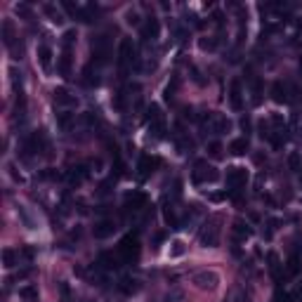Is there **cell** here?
Instances as JSON below:
<instances>
[{
	"mask_svg": "<svg viewBox=\"0 0 302 302\" xmlns=\"http://www.w3.org/2000/svg\"><path fill=\"white\" fill-rule=\"evenodd\" d=\"M300 295H302V286H300Z\"/></svg>",
	"mask_w": 302,
	"mask_h": 302,
	"instance_id": "obj_42",
	"label": "cell"
},
{
	"mask_svg": "<svg viewBox=\"0 0 302 302\" xmlns=\"http://www.w3.org/2000/svg\"><path fill=\"white\" fill-rule=\"evenodd\" d=\"M118 290L120 293H125V295H132V293L139 290V281H137L135 276H123V279L118 281Z\"/></svg>",
	"mask_w": 302,
	"mask_h": 302,
	"instance_id": "obj_16",
	"label": "cell"
},
{
	"mask_svg": "<svg viewBox=\"0 0 302 302\" xmlns=\"http://www.w3.org/2000/svg\"><path fill=\"white\" fill-rule=\"evenodd\" d=\"M288 163H290V168H293V170H300V156H298V154H290Z\"/></svg>",
	"mask_w": 302,
	"mask_h": 302,
	"instance_id": "obj_37",
	"label": "cell"
},
{
	"mask_svg": "<svg viewBox=\"0 0 302 302\" xmlns=\"http://www.w3.org/2000/svg\"><path fill=\"white\" fill-rule=\"evenodd\" d=\"M125 19H128V24H130V26H139V14H137V12H128V14H125Z\"/></svg>",
	"mask_w": 302,
	"mask_h": 302,
	"instance_id": "obj_34",
	"label": "cell"
},
{
	"mask_svg": "<svg viewBox=\"0 0 302 302\" xmlns=\"http://www.w3.org/2000/svg\"><path fill=\"white\" fill-rule=\"evenodd\" d=\"M232 232H234L236 241H246V238L253 236V227H250L248 222H243V220H236L234 227H232Z\"/></svg>",
	"mask_w": 302,
	"mask_h": 302,
	"instance_id": "obj_15",
	"label": "cell"
},
{
	"mask_svg": "<svg viewBox=\"0 0 302 302\" xmlns=\"http://www.w3.org/2000/svg\"><path fill=\"white\" fill-rule=\"evenodd\" d=\"M99 267H104L106 272H114V269H118L120 264H123V260L118 257V253H102L99 255Z\"/></svg>",
	"mask_w": 302,
	"mask_h": 302,
	"instance_id": "obj_14",
	"label": "cell"
},
{
	"mask_svg": "<svg viewBox=\"0 0 302 302\" xmlns=\"http://www.w3.org/2000/svg\"><path fill=\"white\" fill-rule=\"evenodd\" d=\"M76 38H78V36H76V28H69L64 33V40H62V43H64V50H71V45L76 43Z\"/></svg>",
	"mask_w": 302,
	"mask_h": 302,
	"instance_id": "obj_30",
	"label": "cell"
},
{
	"mask_svg": "<svg viewBox=\"0 0 302 302\" xmlns=\"http://www.w3.org/2000/svg\"><path fill=\"white\" fill-rule=\"evenodd\" d=\"M229 102H232V109H234V111H241V109H243L241 80H232V85H229Z\"/></svg>",
	"mask_w": 302,
	"mask_h": 302,
	"instance_id": "obj_11",
	"label": "cell"
},
{
	"mask_svg": "<svg viewBox=\"0 0 302 302\" xmlns=\"http://www.w3.org/2000/svg\"><path fill=\"white\" fill-rule=\"evenodd\" d=\"M300 69H302V57H300Z\"/></svg>",
	"mask_w": 302,
	"mask_h": 302,
	"instance_id": "obj_41",
	"label": "cell"
},
{
	"mask_svg": "<svg viewBox=\"0 0 302 302\" xmlns=\"http://www.w3.org/2000/svg\"><path fill=\"white\" fill-rule=\"evenodd\" d=\"M222 215H212L210 220H206L201 234H198V241L203 248H215L220 243V234H222Z\"/></svg>",
	"mask_w": 302,
	"mask_h": 302,
	"instance_id": "obj_1",
	"label": "cell"
},
{
	"mask_svg": "<svg viewBox=\"0 0 302 302\" xmlns=\"http://www.w3.org/2000/svg\"><path fill=\"white\" fill-rule=\"evenodd\" d=\"M52 94H54V104H57V106H76V104H78L76 94H71L66 88H57Z\"/></svg>",
	"mask_w": 302,
	"mask_h": 302,
	"instance_id": "obj_12",
	"label": "cell"
},
{
	"mask_svg": "<svg viewBox=\"0 0 302 302\" xmlns=\"http://www.w3.org/2000/svg\"><path fill=\"white\" fill-rule=\"evenodd\" d=\"M241 128H243L246 132H250V118H243V120H241Z\"/></svg>",
	"mask_w": 302,
	"mask_h": 302,
	"instance_id": "obj_39",
	"label": "cell"
},
{
	"mask_svg": "<svg viewBox=\"0 0 302 302\" xmlns=\"http://www.w3.org/2000/svg\"><path fill=\"white\" fill-rule=\"evenodd\" d=\"M267 262H269V272H272V276H274L276 281H281V262H279V255L276 253H269L267 255Z\"/></svg>",
	"mask_w": 302,
	"mask_h": 302,
	"instance_id": "obj_23",
	"label": "cell"
},
{
	"mask_svg": "<svg viewBox=\"0 0 302 302\" xmlns=\"http://www.w3.org/2000/svg\"><path fill=\"white\" fill-rule=\"evenodd\" d=\"M158 168V158L156 156H149V154H142L139 156V161H137V170H139V177L144 180V177H149L151 172Z\"/></svg>",
	"mask_w": 302,
	"mask_h": 302,
	"instance_id": "obj_9",
	"label": "cell"
},
{
	"mask_svg": "<svg viewBox=\"0 0 302 302\" xmlns=\"http://www.w3.org/2000/svg\"><path fill=\"white\" fill-rule=\"evenodd\" d=\"M170 246H172V248H170V257H180V255H184V250H186V246H184L180 238H177V241H172Z\"/></svg>",
	"mask_w": 302,
	"mask_h": 302,
	"instance_id": "obj_29",
	"label": "cell"
},
{
	"mask_svg": "<svg viewBox=\"0 0 302 302\" xmlns=\"http://www.w3.org/2000/svg\"><path fill=\"white\" fill-rule=\"evenodd\" d=\"M83 76H85V78H83V83H85L88 88H92V85H99V76H97V71L92 73V64H88L85 69H83Z\"/></svg>",
	"mask_w": 302,
	"mask_h": 302,
	"instance_id": "obj_24",
	"label": "cell"
},
{
	"mask_svg": "<svg viewBox=\"0 0 302 302\" xmlns=\"http://www.w3.org/2000/svg\"><path fill=\"white\" fill-rule=\"evenodd\" d=\"M198 45H201V50H215L217 40H206V38H201V40H198Z\"/></svg>",
	"mask_w": 302,
	"mask_h": 302,
	"instance_id": "obj_33",
	"label": "cell"
},
{
	"mask_svg": "<svg viewBox=\"0 0 302 302\" xmlns=\"http://www.w3.org/2000/svg\"><path fill=\"white\" fill-rule=\"evenodd\" d=\"M158 33H161V24H158V19L156 17H149L146 24H144V38L146 40H156Z\"/></svg>",
	"mask_w": 302,
	"mask_h": 302,
	"instance_id": "obj_18",
	"label": "cell"
},
{
	"mask_svg": "<svg viewBox=\"0 0 302 302\" xmlns=\"http://www.w3.org/2000/svg\"><path fill=\"white\" fill-rule=\"evenodd\" d=\"M154 123H163V114H161V106L158 104L149 106V125H154Z\"/></svg>",
	"mask_w": 302,
	"mask_h": 302,
	"instance_id": "obj_27",
	"label": "cell"
},
{
	"mask_svg": "<svg viewBox=\"0 0 302 302\" xmlns=\"http://www.w3.org/2000/svg\"><path fill=\"white\" fill-rule=\"evenodd\" d=\"M116 229H118V227H116V222H114V220H102V222L94 224L92 234H94V238H106V236H111Z\"/></svg>",
	"mask_w": 302,
	"mask_h": 302,
	"instance_id": "obj_13",
	"label": "cell"
},
{
	"mask_svg": "<svg viewBox=\"0 0 302 302\" xmlns=\"http://www.w3.org/2000/svg\"><path fill=\"white\" fill-rule=\"evenodd\" d=\"M59 76L62 78H71V50H64V54L59 57Z\"/></svg>",
	"mask_w": 302,
	"mask_h": 302,
	"instance_id": "obj_19",
	"label": "cell"
},
{
	"mask_svg": "<svg viewBox=\"0 0 302 302\" xmlns=\"http://www.w3.org/2000/svg\"><path fill=\"white\" fill-rule=\"evenodd\" d=\"M274 302H290V295H288V293H281V290H276Z\"/></svg>",
	"mask_w": 302,
	"mask_h": 302,
	"instance_id": "obj_38",
	"label": "cell"
},
{
	"mask_svg": "<svg viewBox=\"0 0 302 302\" xmlns=\"http://www.w3.org/2000/svg\"><path fill=\"white\" fill-rule=\"evenodd\" d=\"M14 26H12V22L10 19H5L2 22V40H5V45L10 47V50H14Z\"/></svg>",
	"mask_w": 302,
	"mask_h": 302,
	"instance_id": "obj_21",
	"label": "cell"
},
{
	"mask_svg": "<svg viewBox=\"0 0 302 302\" xmlns=\"http://www.w3.org/2000/svg\"><path fill=\"white\" fill-rule=\"evenodd\" d=\"M220 180V172L215 165H208L206 161H196V170H194V182L196 184H212Z\"/></svg>",
	"mask_w": 302,
	"mask_h": 302,
	"instance_id": "obj_4",
	"label": "cell"
},
{
	"mask_svg": "<svg viewBox=\"0 0 302 302\" xmlns=\"http://www.w3.org/2000/svg\"><path fill=\"white\" fill-rule=\"evenodd\" d=\"M248 137H238V139H234L232 144H229V151L234 154V156H243V154H248Z\"/></svg>",
	"mask_w": 302,
	"mask_h": 302,
	"instance_id": "obj_20",
	"label": "cell"
},
{
	"mask_svg": "<svg viewBox=\"0 0 302 302\" xmlns=\"http://www.w3.org/2000/svg\"><path fill=\"white\" fill-rule=\"evenodd\" d=\"M144 206H146L144 191H128V194H125V208H128V210H142Z\"/></svg>",
	"mask_w": 302,
	"mask_h": 302,
	"instance_id": "obj_10",
	"label": "cell"
},
{
	"mask_svg": "<svg viewBox=\"0 0 302 302\" xmlns=\"http://www.w3.org/2000/svg\"><path fill=\"white\" fill-rule=\"evenodd\" d=\"M163 238H165V234H156V236H154V243H156V248H158V243H161Z\"/></svg>",
	"mask_w": 302,
	"mask_h": 302,
	"instance_id": "obj_40",
	"label": "cell"
},
{
	"mask_svg": "<svg viewBox=\"0 0 302 302\" xmlns=\"http://www.w3.org/2000/svg\"><path fill=\"white\" fill-rule=\"evenodd\" d=\"M109 38L106 36H97L92 38V64H106L109 62Z\"/></svg>",
	"mask_w": 302,
	"mask_h": 302,
	"instance_id": "obj_6",
	"label": "cell"
},
{
	"mask_svg": "<svg viewBox=\"0 0 302 302\" xmlns=\"http://www.w3.org/2000/svg\"><path fill=\"white\" fill-rule=\"evenodd\" d=\"M43 10H45V14H50V17H52V22H54V24H59V22H62V14L57 12V10H54L52 5H45Z\"/></svg>",
	"mask_w": 302,
	"mask_h": 302,
	"instance_id": "obj_32",
	"label": "cell"
},
{
	"mask_svg": "<svg viewBox=\"0 0 302 302\" xmlns=\"http://www.w3.org/2000/svg\"><path fill=\"white\" fill-rule=\"evenodd\" d=\"M248 182V170L246 168H238V165H232L227 168V186L232 194H238Z\"/></svg>",
	"mask_w": 302,
	"mask_h": 302,
	"instance_id": "obj_3",
	"label": "cell"
},
{
	"mask_svg": "<svg viewBox=\"0 0 302 302\" xmlns=\"http://www.w3.org/2000/svg\"><path fill=\"white\" fill-rule=\"evenodd\" d=\"M272 99H274L276 104H290L295 99V88L290 83L276 80L274 85H272Z\"/></svg>",
	"mask_w": 302,
	"mask_h": 302,
	"instance_id": "obj_7",
	"label": "cell"
},
{
	"mask_svg": "<svg viewBox=\"0 0 302 302\" xmlns=\"http://www.w3.org/2000/svg\"><path fill=\"white\" fill-rule=\"evenodd\" d=\"M19 298L26 302H36L38 300V288L36 286H24V288H19Z\"/></svg>",
	"mask_w": 302,
	"mask_h": 302,
	"instance_id": "obj_25",
	"label": "cell"
},
{
	"mask_svg": "<svg viewBox=\"0 0 302 302\" xmlns=\"http://www.w3.org/2000/svg\"><path fill=\"white\" fill-rule=\"evenodd\" d=\"M168 302H182L184 300V295L180 293V290H172V293H168V298H165Z\"/></svg>",
	"mask_w": 302,
	"mask_h": 302,
	"instance_id": "obj_36",
	"label": "cell"
},
{
	"mask_svg": "<svg viewBox=\"0 0 302 302\" xmlns=\"http://www.w3.org/2000/svg\"><path fill=\"white\" fill-rule=\"evenodd\" d=\"M300 272V255L298 253H293L290 255V260H288V276H295Z\"/></svg>",
	"mask_w": 302,
	"mask_h": 302,
	"instance_id": "obj_28",
	"label": "cell"
},
{
	"mask_svg": "<svg viewBox=\"0 0 302 302\" xmlns=\"http://www.w3.org/2000/svg\"><path fill=\"white\" fill-rule=\"evenodd\" d=\"M191 283L196 286L198 290H215L217 283H220V276L210 272V269H203V272H196L191 276Z\"/></svg>",
	"mask_w": 302,
	"mask_h": 302,
	"instance_id": "obj_5",
	"label": "cell"
},
{
	"mask_svg": "<svg viewBox=\"0 0 302 302\" xmlns=\"http://www.w3.org/2000/svg\"><path fill=\"white\" fill-rule=\"evenodd\" d=\"M38 62L43 71H50V66H52V47L50 45H38Z\"/></svg>",
	"mask_w": 302,
	"mask_h": 302,
	"instance_id": "obj_17",
	"label": "cell"
},
{
	"mask_svg": "<svg viewBox=\"0 0 302 302\" xmlns=\"http://www.w3.org/2000/svg\"><path fill=\"white\" fill-rule=\"evenodd\" d=\"M300 170H302V168H300ZM300 177H302V172H300Z\"/></svg>",
	"mask_w": 302,
	"mask_h": 302,
	"instance_id": "obj_43",
	"label": "cell"
},
{
	"mask_svg": "<svg viewBox=\"0 0 302 302\" xmlns=\"http://www.w3.org/2000/svg\"><path fill=\"white\" fill-rule=\"evenodd\" d=\"M222 151H224V146L220 144V142H210V144H208V156L222 158Z\"/></svg>",
	"mask_w": 302,
	"mask_h": 302,
	"instance_id": "obj_31",
	"label": "cell"
},
{
	"mask_svg": "<svg viewBox=\"0 0 302 302\" xmlns=\"http://www.w3.org/2000/svg\"><path fill=\"white\" fill-rule=\"evenodd\" d=\"M132 59H135V45H132L130 38H123L118 45V66L123 73H125V69L132 64Z\"/></svg>",
	"mask_w": 302,
	"mask_h": 302,
	"instance_id": "obj_8",
	"label": "cell"
},
{
	"mask_svg": "<svg viewBox=\"0 0 302 302\" xmlns=\"http://www.w3.org/2000/svg\"><path fill=\"white\" fill-rule=\"evenodd\" d=\"M2 264H5L7 269L17 267V253H14L12 248H5V250H2Z\"/></svg>",
	"mask_w": 302,
	"mask_h": 302,
	"instance_id": "obj_26",
	"label": "cell"
},
{
	"mask_svg": "<svg viewBox=\"0 0 302 302\" xmlns=\"http://www.w3.org/2000/svg\"><path fill=\"white\" fill-rule=\"evenodd\" d=\"M116 253H118V257L123 260V264L137 262V257H139V238H137V234H128V236L120 238Z\"/></svg>",
	"mask_w": 302,
	"mask_h": 302,
	"instance_id": "obj_2",
	"label": "cell"
},
{
	"mask_svg": "<svg viewBox=\"0 0 302 302\" xmlns=\"http://www.w3.org/2000/svg\"><path fill=\"white\" fill-rule=\"evenodd\" d=\"M175 88H177V78H172V85H168V88H165V99H168V102L175 97Z\"/></svg>",
	"mask_w": 302,
	"mask_h": 302,
	"instance_id": "obj_35",
	"label": "cell"
},
{
	"mask_svg": "<svg viewBox=\"0 0 302 302\" xmlns=\"http://www.w3.org/2000/svg\"><path fill=\"white\" fill-rule=\"evenodd\" d=\"M163 217H165L168 227H172V229H182V227H180V220H177V215H175V208H170L168 203L163 206Z\"/></svg>",
	"mask_w": 302,
	"mask_h": 302,
	"instance_id": "obj_22",
	"label": "cell"
}]
</instances>
